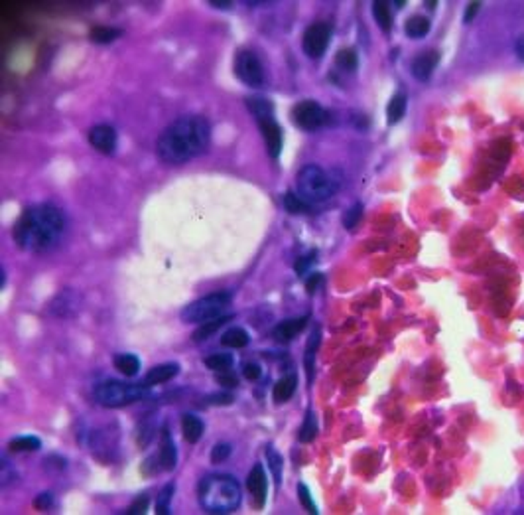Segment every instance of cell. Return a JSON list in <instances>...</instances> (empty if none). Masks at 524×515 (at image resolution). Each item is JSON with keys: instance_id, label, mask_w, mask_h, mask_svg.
Returning a JSON list of instances; mask_svg holds the SVG:
<instances>
[{"instance_id": "obj_1", "label": "cell", "mask_w": 524, "mask_h": 515, "mask_svg": "<svg viewBox=\"0 0 524 515\" xmlns=\"http://www.w3.org/2000/svg\"><path fill=\"white\" fill-rule=\"evenodd\" d=\"M211 141V125L201 114H185L160 132L158 156L168 164H184L201 156Z\"/></svg>"}, {"instance_id": "obj_2", "label": "cell", "mask_w": 524, "mask_h": 515, "mask_svg": "<svg viewBox=\"0 0 524 515\" xmlns=\"http://www.w3.org/2000/svg\"><path fill=\"white\" fill-rule=\"evenodd\" d=\"M65 233V217L54 203L26 208L12 229L14 243L28 253H48L56 249Z\"/></svg>"}, {"instance_id": "obj_3", "label": "cell", "mask_w": 524, "mask_h": 515, "mask_svg": "<svg viewBox=\"0 0 524 515\" xmlns=\"http://www.w3.org/2000/svg\"><path fill=\"white\" fill-rule=\"evenodd\" d=\"M198 498L207 514H233L241 503L242 489L231 474H207L199 480Z\"/></svg>"}, {"instance_id": "obj_4", "label": "cell", "mask_w": 524, "mask_h": 515, "mask_svg": "<svg viewBox=\"0 0 524 515\" xmlns=\"http://www.w3.org/2000/svg\"><path fill=\"white\" fill-rule=\"evenodd\" d=\"M296 188L302 200H306L308 203H317V201L329 200L337 192L339 182L335 180L333 174H329L315 164H310L297 172Z\"/></svg>"}, {"instance_id": "obj_5", "label": "cell", "mask_w": 524, "mask_h": 515, "mask_svg": "<svg viewBox=\"0 0 524 515\" xmlns=\"http://www.w3.org/2000/svg\"><path fill=\"white\" fill-rule=\"evenodd\" d=\"M148 387L144 383H127L118 379H107L95 387V399L107 409H120L144 399Z\"/></svg>"}, {"instance_id": "obj_6", "label": "cell", "mask_w": 524, "mask_h": 515, "mask_svg": "<svg viewBox=\"0 0 524 515\" xmlns=\"http://www.w3.org/2000/svg\"><path fill=\"white\" fill-rule=\"evenodd\" d=\"M231 302V294L227 290H219L207 296H201L191 304H187L182 310V320L185 324H203L213 318H219Z\"/></svg>"}, {"instance_id": "obj_7", "label": "cell", "mask_w": 524, "mask_h": 515, "mask_svg": "<svg viewBox=\"0 0 524 515\" xmlns=\"http://www.w3.org/2000/svg\"><path fill=\"white\" fill-rule=\"evenodd\" d=\"M235 75L239 77V81H242L244 85L249 87H260L264 83V68L260 57L256 56L255 52L251 50H239L235 56V63H233Z\"/></svg>"}, {"instance_id": "obj_8", "label": "cell", "mask_w": 524, "mask_h": 515, "mask_svg": "<svg viewBox=\"0 0 524 515\" xmlns=\"http://www.w3.org/2000/svg\"><path fill=\"white\" fill-rule=\"evenodd\" d=\"M292 119H294L296 127H300L302 130H317L322 129V127H326L327 123H329V113L319 103L308 99L300 101V103L294 105Z\"/></svg>"}, {"instance_id": "obj_9", "label": "cell", "mask_w": 524, "mask_h": 515, "mask_svg": "<svg viewBox=\"0 0 524 515\" xmlns=\"http://www.w3.org/2000/svg\"><path fill=\"white\" fill-rule=\"evenodd\" d=\"M329 42H331V26L326 22H313L302 36V50L308 57L319 59L327 52Z\"/></svg>"}, {"instance_id": "obj_10", "label": "cell", "mask_w": 524, "mask_h": 515, "mask_svg": "<svg viewBox=\"0 0 524 515\" xmlns=\"http://www.w3.org/2000/svg\"><path fill=\"white\" fill-rule=\"evenodd\" d=\"M255 121L256 125H258V129H260V132H262V139H264V144H266V148H269L270 156H280V152H282V129H280V125L276 123L274 113L258 117Z\"/></svg>"}, {"instance_id": "obj_11", "label": "cell", "mask_w": 524, "mask_h": 515, "mask_svg": "<svg viewBox=\"0 0 524 515\" xmlns=\"http://www.w3.org/2000/svg\"><path fill=\"white\" fill-rule=\"evenodd\" d=\"M89 144L101 154H113L116 148V130L111 125H95L87 132Z\"/></svg>"}, {"instance_id": "obj_12", "label": "cell", "mask_w": 524, "mask_h": 515, "mask_svg": "<svg viewBox=\"0 0 524 515\" xmlns=\"http://www.w3.org/2000/svg\"><path fill=\"white\" fill-rule=\"evenodd\" d=\"M244 484H247V489L251 492V496L255 498L256 507H264L266 494H269V480H266V472H264L262 464H255L251 468Z\"/></svg>"}, {"instance_id": "obj_13", "label": "cell", "mask_w": 524, "mask_h": 515, "mask_svg": "<svg viewBox=\"0 0 524 515\" xmlns=\"http://www.w3.org/2000/svg\"><path fill=\"white\" fill-rule=\"evenodd\" d=\"M439 63V54L436 50H426L420 56H416L412 59V75L418 81H428L432 77V73L436 72Z\"/></svg>"}, {"instance_id": "obj_14", "label": "cell", "mask_w": 524, "mask_h": 515, "mask_svg": "<svg viewBox=\"0 0 524 515\" xmlns=\"http://www.w3.org/2000/svg\"><path fill=\"white\" fill-rule=\"evenodd\" d=\"M308 326V316H300V318H290L282 320L280 324H276L272 330V338L278 343L292 342L296 336H300L304 328Z\"/></svg>"}, {"instance_id": "obj_15", "label": "cell", "mask_w": 524, "mask_h": 515, "mask_svg": "<svg viewBox=\"0 0 524 515\" xmlns=\"http://www.w3.org/2000/svg\"><path fill=\"white\" fill-rule=\"evenodd\" d=\"M178 464V448L171 438L170 429L164 427L162 429V441H160V452H158V466L164 472H171Z\"/></svg>"}, {"instance_id": "obj_16", "label": "cell", "mask_w": 524, "mask_h": 515, "mask_svg": "<svg viewBox=\"0 0 524 515\" xmlns=\"http://www.w3.org/2000/svg\"><path fill=\"white\" fill-rule=\"evenodd\" d=\"M180 363H160V365H154L150 372L146 373L144 377V385L146 387H154L160 385V383H166V381H171L178 373H180Z\"/></svg>"}, {"instance_id": "obj_17", "label": "cell", "mask_w": 524, "mask_h": 515, "mask_svg": "<svg viewBox=\"0 0 524 515\" xmlns=\"http://www.w3.org/2000/svg\"><path fill=\"white\" fill-rule=\"evenodd\" d=\"M296 387H297L296 373H286V375H282V377L274 383V387H272V399H274V403H278V405L288 403V401L294 397Z\"/></svg>"}, {"instance_id": "obj_18", "label": "cell", "mask_w": 524, "mask_h": 515, "mask_svg": "<svg viewBox=\"0 0 524 515\" xmlns=\"http://www.w3.org/2000/svg\"><path fill=\"white\" fill-rule=\"evenodd\" d=\"M203 432H205V425H203V421L199 416L189 415V413L182 416V434H184V438L187 443H199Z\"/></svg>"}, {"instance_id": "obj_19", "label": "cell", "mask_w": 524, "mask_h": 515, "mask_svg": "<svg viewBox=\"0 0 524 515\" xmlns=\"http://www.w3.org/2000/svg\"><path fill=\"white\" fill-rule=\"evenodd\" d=\"M113 365L127 377H134L140 372V359L134 354H116L113 358Z\"/></svg>"}, {"instance_id": "obj_20", "label": "cell", "mask_w": 524, "mask_h": 515, "mask_svg": "<svg viewBox=\"0 0 524 515\" xmlns=\"http://www.w3.org/2000/svg\"><path fill=\"white\" fill-rule=\"evenodd\" d=\"M229 320H233V314H229V316H219V318H213V320H209V322H203V324H199V328L193 332V342H203V340H207L211 334H215L217 330L221 328L225 322H229Z\"/></svg>"}, {"instance_id": "obj_21", "label": "cell", "mask_w": 524, "mask_h": 515, "mask_svg": "<svg viewBox=\"0 0 524 515\" xmlns=\"http://www.w3.org/2000/svg\"><path fill=\"white\" fill-rule=\"evenodd\" d=\"M251 342V336L244 328H229L223 336H221V343L225 347H235V350H241V347H247Z\"/></svg>"}, {"instance_id": "obj_22", "label": "cell", "mask_w": 524, "mask_h": 515, "mask_svg": "<svg viewBox=\"0 0 524 515\" xmlns=\"http://www.w3.org/2000/svg\"><path fill=\"white\" fill-rule=\"evenodd\" d=\"M406 113V95L404 93H397L392 99L388 101V107H386V117H388V123L390 125H397L402 121V117Z\"/></svg>"}, {"instance_id": "obj_23", "label": "cell", "mask_w": 524, "mask_h": 515, "mask_svg": "<svg viewBox=\"0 0 524 515\" xmlns=\"http://www.w3.org/2000/svg\"><path fill=\"white\" fill-rule=\"evenodd\" d=\"M42 446V441L38 436H32V434H24V436H16L8 443V450L12 452H36L40 450Z\"/></svg>"}, {"instance_id": "obj_24", "label": "cell", "mask_w": 524, "mask_h": 515, "mask_svg": "<svg viewBox=\"0 0 524 515\" xmlns=\"http://www.w3.org/2000/svg\"><path fill=\"white\" fill-rule=\"evenodd\" d=\"M404 32H406V36H410V38H424L426 34L430 32V20H428L426 16H410V18L406 20Z\"/></svg>"}, {"instance_id": "obj_25", "label": "cell", "mask_w": 524, "mask_h": 515, "mask_svg": "<svg viewBox=\"0 0 524 515\" xmlns=\"http://www.w3.org/2000/svg\"><path fill=\"white\" fill-rule=\"evenodd\" d=\"M118 36H123V30L113 28V26H95V28L89 32L91 42L95 43H111L114 42Z\"/></svg>"}, {"instance_id": "obj_26", "label": "cell", "mask_w": 524, "mask_h": 515, "mask_svg": "<svg viewBox=\"0 0 524 515\" xmlns=\"http://www.w3.org/2000/svg\"><path fill=\"white\" fill-rule=\"evenodd\" d=\"M317 345H319V328L315 326L310 336V340L306 343V354H304V365H306V372L310 375V379L313 377V361H315V352H317Z\"/></svg>"}, {"instance_id": "obj_27", "label": "cell", "mask_w": 524, "mask_h": 515, "mask_svg": "<svg viewBox=\"0 0 524 515\" xmlns=\"http://www.w3.org/2000/svg\"><path fill=\"white\" fill-rule=\"evenodd\" d=\"M335 65L347 73L355 72L357 65H359V56H357V52H355L353 48H343L341 52H337V56H335Z\"/></svg>"}, {"instance_id": "obj_28", "label": "cell", "mask_w": 524, "mask_h": 515, "mask_svg": "<svg viewBox=\"0 0 524 515\" xmlns=\"http://www.w3.org/2000/svg\"><path fill=\"white\" fill-rule=\"evenodd\" d=\"M373 16L379 24V28L384 30V32H390L392 28V16H390V10H388V4L386 2H373Z\"/></svg>"}, {"instance_id": "obj_29", "label": "cell", "mask_w": 524, "mask_h": 515, "mask_svg": "<svg viewBox=\"0 0 524 515\" xmlns=\"http://www.w3.org/2000/svg\"><path fill=\"white\" fill-rule=\"evenodd\" d=\"M284 208H286V212L288 214H308L310 212V203L306 200H302L300 198V194H294V192H288L286 196H284Z\"/></svg>"}, {"instance_id": "obj_30", "label": "cell", "mask_w": 524, "mask_h": 515, "mask_svg": "<svg viewBox=\"0 0 524 515\" xmlns=\"http://www.w3.org/2000/svg\"><path fill=\"white\" fill-rule=\"evenodd\" d=\"M315 434H317V418L313 416L312 411H308L306 416H304L302 427H300L297 438H300V443H312L313 438H315Z\"/></svg>"}, {"instance_id": "obj_31", "label": "cell", "mask_w": 524, "mask_h": 515, "mask_svg": "<svg viewBox=\"0 0 524 515\" xmlns=\"http://www.w3.org/2000/svg\"><path fill=\"white\" fill-rule=\"evenodd\" d=\"M233 356L231 354H213L209 358H205V367L207 370H211V372H227L231 370V365H233Z\"/></svg>"}, {"instance_id": "obj_32", "label": "cell", "mask_w": 524, "mask_h": 515, "mask_svg": "<svg viewBox=\"0 0 524 515\" xmlns=\"http://www.w3.org/2000/svg\"><path fill=\"white\" fill-rule=\"evenodd\" d=\"M266 460H269L270 470H272L276 486H280V482H282V456L278 454V450H274L272 446H269V450H266Z\"/></svg>"}, {"instance_id": "obj_33", "label": "cell", "mask_w": 524, "mask_h": 515, "mask_svg": "<svg viewBox=\"0 0 524 515\" xmlns=\"http://www.w3.org/2000/svg\"><path fill=\"white\" fill-rule=\"evenodd\" d=\"M174 492H176V486H174V484L164 486V489L160 492V496H158V500H156V514L160 515L171 514L170 503H171V496H174Z\"/></svg>"}, {"instance_id": "obj_34", "label": "cell", "mask_w": 524, "mask_h": 515, "mask_svg": "<svg viewBox=\"0 0 524 515\" xmlns=\"http://www.w3.org/2000/svg\"><path fill=\"white\" fill-rule=\"evenodd\" d=\"M297 496H300V501H302V505L306 507V512H310V514H317V505L313 503L312 500V494H310V487L306 486L304 482H300L297 484Z\"/></svg>"}, {"instance_id": "obj_35", "label": "cell", "mask_w": 524, "mask_h": 515, "mask_svg": "<svg viewBox=\"0 0 524 515\" xmlns=\"http://www.w3.org/2000/svg\"><path fill=\"white\" fill-rule=\"evenodd\" d=\"M361 215H363V205H361V203H355V205H351V208L345 212V215H343V225L347 229L357 228Z\"/></svg>"}, {"instance_id": "obj_36", "label": "cell", "mask_w": 524, "mask_h": 515, "mask_svg": "<svg viewBox=\"0 0 524 515\" xmlns=\"http://www.w3.org/2000/svg\"><path fill=\"white\" fill-rule=\"evenodd\" d=\"M231 452H233L231 444L217 443L211 448V462L213 464H221V462H225V460L231 456Z\"/></svg>"}, {"instance_id": "obj_37", "label": "cell", "mask_w": 524, "mask_h": 515, "mask_svg": "<svg viewBox=\"0 0 524 515\" xmlns=\"http://www.w3.org/2000/svg\"><path fill=\"white\" fill-rule=\"evenodd\" d=\"M148 505H150V496H148V494H140L136 500L128 505L127 514H134V515L146 514V512H148Z\"/></svg>"}, {"instance_id": "obj_38", "label": "cell", "mask_w": 524, "mask_h": 515, "mask_svg": "<svg viewBox=\"0 0 524 515\" xmlns=\"http://www.w3.org/2000/svg\"><path fill=\"white\" fill-rule=\"evenodd\" d=\"M235 397L231 393H213L207 397V403L213 405V407H227V405H233Z\"/></svg>"}, {"instance_id": "obj_39", "label": "cell", "mask_w": 524, "mask_h": 515, "mask_svg": "<svg viewBox=\"0 0 524 515\" xmlns=\"http://www.w3.org/2000/svg\"><path fill=\"white\" fill-rule=\"evenodd\" d=\"M215 381H217L219 385H223V387H237V385H239V377H237L235 373L231 372V370H227V372H219V373H217Z\"/></svg>"}, {"instance_id": "obj_40", "label": "cell", "mask_w": 524, "mask_h": 515, "mask_svg": "<svg viewBox=\"0 0 524 515\" xmlns=\"http://www.w3.org/2000/svg\"><path fill=\"white\" fill-rule=\"evenodd\" d=\"M34 507H36V509H42V512L52 509V507H54V494H50V492L40 494V496L34 500Z\"/></svg>"}, {"instance_id": "obj_41", "label": "cell", "mask_w": 524, "mask_h": 515, "mask_svg": "<svg viewBox=\"0 0 524 515\" xmlns=\"http://www.w3.org/2000/svg\"><path fill=\"white\" fill-rule=\"evenodd\" d=\"M260 375H262V370H260L258 363H253V361H251V363H247V365L242 367V377L249 379V381H258Z\"/></svg>"}, {"instance_id": "obj_42", "label": "cell", "mask_w": 524, "mask_h": 515, "mask_svg": "<svg viewBox=\"0 0 524 515\" xmlns=\"http://www.w3.org/2000/svg\"><path fill=\"white\" fill-rule=\"evenodd\" d=\"M313 257H315V251H312L308 257H302L300 261L296 263V272L297 274H306V271L310 269V265L313 263Z\"/></svg>"}, {"instance_id": "obj_43", "label": "cell", "mask_w": 524, "mask_h": 515, "mask_svg": "<svg viewBox=\"0 0 524 515\" xmlns=\"http://www.w3.org/2000/svg\"><path fill=\"white\" fill-rule=\"evenodd\" d=\"M479 8H481V2H469L468 10H465V16H463V20H465V22H471V20L475 18V14L479 12Z\"/></svg>"}, {"instance_id": "obj_44", "label": "cell", "mask_w": 524, "mask_h": 515, "mask_svg": "<svg viewBox=\"0 0 524 515\" xmlns=\"http://www.w3.org/2000/svg\"><path fill=\"white\" fill-rule=\"evenodd\" d=\"M317 283H322V274L313 272V276H310V279H308V283H306L308 290H310V292H315V286H317Z\"/></svg>"}, {"instance_id": "obj_45", "label": "cell", "mask_w": 524, "mask_h": 515, "mask_svg": "<svg viewBox=\"0 0 524 515\" xmlns=\"http://www.w3.org/2000/svg\"><path fill=\"white\" fill-rule=\"evenodd\" d=\"M209 4L215 6V8H221V10H229V8L233 6V2H229V0L227 2H223V0H211Z\"/></svg>"}, {"instance_id": "obj_46", "label": "cell", "mask_w": 524, "mask_h": 515, "mask_svg": "<svg viewBox=\"0 0 524 515\" xmlns=\"http://www.w3.org/2000/svg\"><path fill=\"white\" fill-rule=\"evenodd\" d=\"M516 54H518L521 59H524V36H521L518 42H516Z\"/></svg>"}, {"instance_id": "obj_47", "label": "cell", "mask_w": 524, "mask_h": 515, "mask_svg": "<svg viewBox=\"0 0 524 515\" xmlns=\"http://www.w3.org/2000/svg\"><path fill=\"white\" fill-rule=\"evenodd\" d=\"M0 274H2V283H0V286L4 288V285H6V271H4V267L0 269Z\"/></svg>"}, {"instance_id": "obj_48", "label": "cell", "mask_w": 524, "mask_h": 515, "mask_svg": "<svg viewBox=\"0 0 524 515\" xmlns=\"http://www.w3.org/2000/svg\"><path fill=\"white\" fill-rule=\"evenodd\" d=\"M426 6H428L430 10H434V8H436V2H426Z\"/></svg>"}]
</instances>
